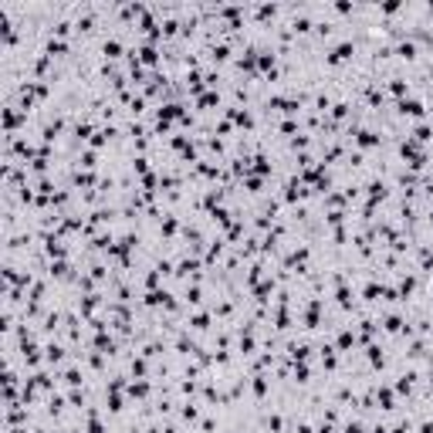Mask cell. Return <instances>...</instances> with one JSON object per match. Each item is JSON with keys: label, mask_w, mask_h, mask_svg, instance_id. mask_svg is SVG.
I'll use <instances>...</instances> for the list:
<instances>
[{"label": "cell", "mask_w": 433, "mask_h": 433, "mask_svg": "<svg viewBox=\"0 0 433 433\" xmlns=\"http://www.w3.org/2000/svg\"><path fill=\"white\" fill-rule=\"evenodd\" d=\"M224 14H230V17H237V14H241V7H227ZM237 27H244V24H241V20H230V31H237Z\"/></svg>", "instance_id": "cell-1"}]
</instances>
